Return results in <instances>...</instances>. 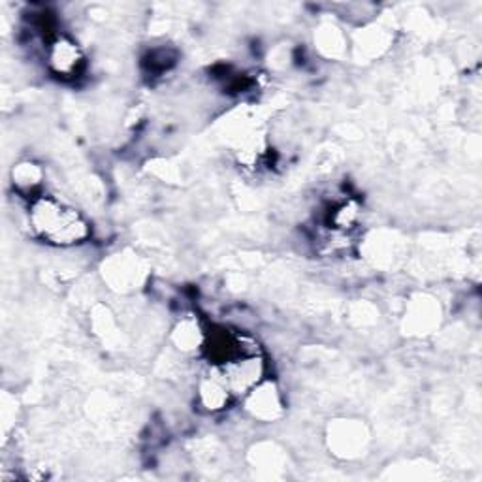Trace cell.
Masks as SVG:
<instances>
[{"label": "cell", "mask_w": 482, "mask_h": 482, "mask_svg": "<svg viewBox=\"0 0 482 482\" xmlns=\"http://www.w3.org/2000/svg\"><path fill=\"white\" fill-rule=\"evenodd\" d=\"M50 67L59 76H72L78 72L79 64L83 62L81 51L70 38L59 36L50 46Z\"/></svg>", "instance_id": "cell-2"}, {"label": "cell", "mask_w": 482, "mask_h": 482, "mask_svg": "<svg viewBox=\"0 0 482 482\" xmlns=\"http://www.w3.org/2000/svg\"><path fill=\"white\" fill-rule=\"evenodd\" d=\"M31 227L42 239L59 247L81 244L89 236V227L83 217L51 196H43L32 202Z\"/></svg>", "instance_id": "cell-1"}, {"label": "cell", "mask_w": 482, "mask_h": 482, "mask_svg": "<svg viewBox=\"0 0 482 482\" xmlns=\"http://www.w3.org/2000/svg\"><path fill=\"white\" fill-rule=\"evenodd\" d=\"M42 183V170L32 162H21L14 170V187L19 192H29Z\"/></svg>", "instance_id": "cell-3"}]
</instances>
